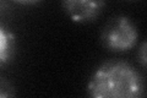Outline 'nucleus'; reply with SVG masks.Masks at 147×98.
I'll use <instances>...</instances> for the list:
<instances>
[{
  "label": "nucleus",
  "instance_id": "nucleus-6",
  "mask_svg": "<svg viewBox=\"0 0 147 98\" xmlns=\"http://www.w3.org/2000/svg\"><path fill=\"white\" fill-rule=\"evenodd\" d=\"M137 59L141 64L142 69H146L147 64V57H146V41H142L139 47V52H137Z\"/></svg>",
  "mask_w": 147,
  "mask_h": 98
},
{
  "label": "nucleus",
  "instance_id": "nucleus-5",
  "mask_svg": "<svg viewBox=\"0 0 147 98\" xmlns=\"http://www.w3.org/2000/svg\"><path fill=\"white\" fill-rule=\"evenodd\" d=\"M0 98H16L13 83L3 76H0Z\"/></svg>",
  "mask_w": 147,
  "mask_h": 98
},
{
  "label": "nucleus",
  "instance_id": "nucleus-7",
  "mask_svg": "<svg viewBox=\"0 0 147 98\" xmlns=\"http://www.w3.org/2000/svg\"><path fill=\"white\" fill-rule=\"evenodd\" d=\"M21 5H34V4H38L39 1H17Z\"/></svg>",
  "mask_w": 147,
  "mask_h": 98
},
{
  "label": "nucleus",
  "instance_id": "nucleus-4",
  "mask_svg": "<svg viewBox=\"0 0 147 98\" xmlns=\"http://www.w3.org/2000/svg\"><path fill=\"white\" fill-rule=\"evenodd\" d=\"M16 36L5 22L0 20V70L11 64L16 55Z\"/></svg>",
  "mask_w": 147,
  "mask_h": 98
},
{
  "label": "nucleus",
  "instance_id": "nucleus-1",
  "mask_svg": "<svg viewBox=\"0 0 147 98\" xmlns=\"http://www.w3.org/2000/svg\"><path fill=\"white\" fill-rule=\"evenodd\" d=\"M90 98H144V77L134 65L110 59L94 70L87 85Z\"/></svg>",
  "mask_w": 147,
  "mask_h": 98
},
{
  "label": "nucleus",
  "instance_id": "nucleus-2",
  "mask_svg": "<svg viewBox=\"0 0 147 98\" xmlns=\"http://www.w3.org/2000/svg\"><path fill=\"white\" fill-rule=\"evenodd\" d=\"M139 31L135 22L126 15H115L105 22L100 33L102 44L110 52L124 53L137 44Z\"/></svg>",
  "mask_w": 147,
  "mask_h": 98
},
{
  "label": "nucleus",
  "instance_id": "nucleus-3",
  "mask_svg": "<svg viewBox=\"0 0 147 98\" xmlns=\"http://www.w3.org/2000/svg\"><path fill=\"white\" fill-rule=\"evenodd\" d=\"M65 14L76 23L93 22L105 7L102 0H65L61 3Z\"/></svg>",
  "mask_w": 147,
  "mask_h": 98
}]
</instances>
